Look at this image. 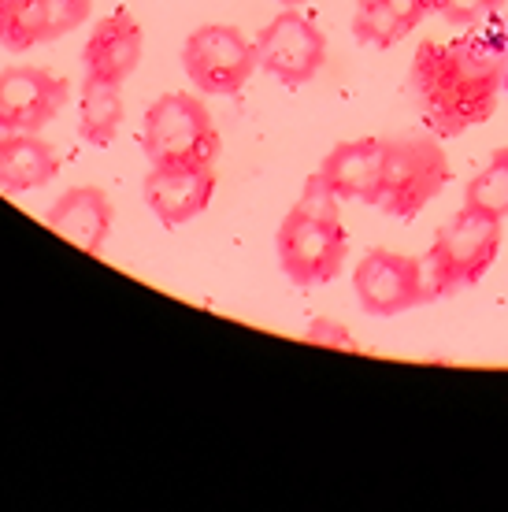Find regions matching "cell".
Instances as JSON below:
<instances>
[{"label":"cell","mask_w":508,"mask_h":512,"mask_svg":"<svg viewBox=\"0 0 508 512\" xmlns=\"http://www.w3.org/2000/svg\"><path fill=\"white\" fill-rule=\"evenodd\" d=\"M382 149H386L382 138L342 141L327 153L319 175L331 182V190L338 197H349V201H360V205H375L382 182Z\"/></svg>","instance_id":"13"},{"label":"cell","mask_w":508,"mask_h":512,"mask_svg":"<svg viewBox=\"0 0 508 512\" xmlns=\"http://www.w3.org/2000/svg\"><path fill=\"white\" fill-rule=\"evenodd\" d=\"M505 0H434V12L442 15L445 23L453 26H471L479 23V19H486V15L494 12V8H501Z\"/></svg>","instance_id":"21"},{"label":"cell","mask_w":508,"mask_h":512,"mask_svg":"<svg viewBox=\"0 0 508 512\" xmlns=\"http://www.w3.org/2000/svg\"><path fill=\"white\" fill-rule=\"evenodd\" d=\"M60 171V153L30 130H12L0 141V193H30L49 186Z\"/></svg>","instance_id":"14"},{"label":"cell","mask_w":508,"mask_h":512,"mask_svg":"<svg viewBox=\"0 0 508 512\" xmlns=\"http://www.w3.org/2000/svg\"><path fill=\"white\" fill-rule=\"evenodd\" d=\"M353 34H356V41H364V45L390 49V45H397L401 38H408L412 30H408V23L386 4V0H360L353 15Z\"/></svg>","instance_id":"18"},{"label":"cell","mask_w":508,"mask_h":512,"mask_svg":"<svg viewBox=\"0 0 508 512\" xmlns=\"http://www.w3.org/2000/svg\"><path fill=\"white\" fill-rule=\"evenodd\" d=\"M501 249V219L460 208L434 238L423 260L431 297H453L483 279Z\"/></svg>","instance_id":"2"},{"label":"cell","mask_w":508,"mask_h":512,"mask_svg":"<svg viewBox=\"0 0 508 512\" xmlns=\"http://www.w3.org/2000/svg\"><path fill=\"white\" fill-rule=\"evenodd\" d=\"M45 41V0H0V45L30 52Z\"/></svg>","instance_id":"17"},{"label":"cell","mask_w":508,"mask_h":512,"mask_svg":"<svg viewBox=\"0 0 508 512\" xmlns=\"http://www.w3.org/2000/svg\"><path fill=\"white\" fill-rule=\"evenodd\" d=\"M279 4H286V8H301V4H308V0H279Z\"/></svg>","instance_id":"24"},{"label":"cell","mask_w":508,"mask_h":512,"mask_svg":"<svg viewBox=\"0 0 508 512\" xmlns=\"http://www.w3.org/2000/svg\"><path fill=\"white\" fill-rule=\"evenodd\" d=\"M256 60V41H249L238 26L208 23L197 26L190 38L182 41V71L193 86L208 97H230L242 86H249Z\"/></svg>","instance_id":"5"},{"label":"cell","mask_w":508,"mask_h":512,"mask_svg":"<svg viewBox=\"0 0 508 512\" xmlns=\"http://www.w3.org/2000/svg\"><path fill=\"white\" fill-rule=\"evenodd\" d=\"M256 60L282 86H305L327 64V38L312 19L286 8L260 30Z\"/></svg>","instance_id":"8"},{"label":"cell","mask_w":508,"mask_h":512,"mask_svg":"<svg viewBox=\"0 0 508 512\" xmlns=\"http://www.w3.org/2000/svg\"><path fill=\"white\" fill-rule=\"evenodd\" d=\"M93 0H45V41H56L89 23Z\"/></svg>","instance_id":"19"},{"label":"cell","mask_w":508,"mask_h":512,"mask_svg":"<svg viewBox=\"0 0 508 512\" xmlns=\"http://www.w3.org/2000/svg\"><path fill=\"white\" fill-rule=\"evenodd\" d=\"M412 97L434 134L457 138L494 116L505 86V52L490 38L423 41L408 71Z\"/></svg>","instance_id":"1"},{"label":"cell","mask_w":508,"mask_h":512,"mask_svg":"<svg viewBox=\"0 0 508 512\" xmlns=\"http://www.w3.org/2000/svg\"><path fill=\"white\" fill-rule=\"evenodd\" d=\"M338 193L331 190V182L323 179V175H312L305 182V190H301V201L293 205V212H301L308 219H319V223H338Z\"/></svg>","instance_id":"20"},{"label":"cell","mask_w":508,"mask_h":512,"mask_svg":"<svg viewBox=\"0 0 508 512\" xmlns=\"http://www.w3.org/2000/svg\"><path fill=\"white\" fill-rule=\"evenodd\" d=\"M52 234L75 242L86 253H101L104 238L112 231V201L101 186H71L45 216Z\"/></svg>","instance_id":"12"},{"label":"cell","mask_w":508,"mask_h":512,"mask_svg":"<svg viewBox=\"0 0 508 512\" xmlns=\"http://www.w3.org/2000/svg\"><path fill=\"white\" fill-rule=\"evenodd\" d=\"M275 253L293 286H323L342 275L345 253H349V238H345L342 223H319L301 212H293L279 223L275 234Z\"/></svg>","instance_id":"6"},{"label":"cell","mask_w":508,"mask_h":512,"mask_svg":"<svg viewBox=\"0 0 508 512\" xmlns=\"http://www.w3.org/2000/svg\"><path fill=\"white\" fill-rule=\"evenodd\" d=\"M464 208L483 212V216H494V219L508 216V145L494 149L483 171L468 182V190H464Z\"/></svg>","instance_id":"16"},{"label":"cell","mask_w":508,"mask_h":512,"mask_svg":"<svg viewBox=\"0 0 508 512\" xmlns=\"http://www.w3.org/2000/svg\"><path fill=\"white\" fill-rule=\"evenodd\" d=\"M145 205L164 227H182L212 205L216 171L212 164H153L145 175Z\"/></svg>","instance_id":"9"},{"label":"cell","mask_w":508,"mask_h":512,"mask_svg":"<svg viewBox=\"0 0 508 512\" xmlns=\"http://www.w3.org/2000/svg\"><path fill=\"white\" fill-rule=\"evenodd\" d=\"M356 301L368 316L390 320L408 308L431 301L427 290V268L416 256L390 253V249H368L353 271Z\"/></svg>","instance_id":"7"},{"label":"cell","mask_w":508,"mask_h":512,"mask_svg":"<svg viewBox=\"0 0 508 512\" xmlns=\"http://www.w3.org/2000/svg\"><path fill=\"white\" fill-rule=\"evenodd\" d=\"M78 112H82V119H78L82 138L89 145H108L119 134V123H123V90H119V82L86 75Z\"/></svg>","instance_id":"15"},{"label":"cell","mask_w":508,"mask_h":512,"mask_svg":"<svg viewBox=\"0 0 508 512\" xmlns=\"http://www.w3.org/2000/svg\"><path fill=\"white\" fill-rule=\"evenodd\" d=\"M67 104V82L45 67H4L0 71V123L8 130L38 134Z\"/></svg>","instance_id":"10"},{"label":"cell","mask_w":508,"mask_h":512,"mask_svg":"<svg viewBox=\"0 0 508 512\" xmlns=\"http://www.w3.org/2000/svg\"><path fill=\"white\" fill-rule=\"evenodd\" d=\"M305 342H316V346H334V349H353V334L345 331L342 323L334 320H312L305 331Z\"/></svg>","instance_id":"22"},{"label":"cell","mask_w":508,"mask_h":512,"mask_svg":"<svg viewBox=\"0 0 508 512\" xmlns=\"http://www.w3.org/2000/svg\"><path fill=\"white\" fill-rule=\"evenodd\" d=\"M445 182H449V156L442 145L423 138L386 141L375 208H382L386 216L412 219L445 190Z\"/></svg>","instance_id":"4"},{"label":"cell","mask_w":508,"mask_h":512,"mask_svg":"<svg viewBox=\"0 0 508 512\" xmlns=\"http://www.w3.org/2000/svg\"><path fill=\"white\" fill-rule=\"evenodd\" d=\"M501 52H505V86H501V93H508V23H505V34H501Z\"/></svg>","instance_id":"23"},{"label":"cell","mask_w":508,"mask_h":512,"mask_svg":"<svg viewBox=\"0 0 508 512\" xmlns=\"http://www.w3.org/2000/svg\"><path fill=\"white\" fill-rule=\"evenodd\" d=\"M141 26L130 12H112L104 15L101 23L93 26L86 49H82V64L86 75L108 78V82H127L134 75V67L141 64Z\"/></svg>","instance_id":"11"},{"label":"cell","mask_w":508,"mask_h":512,"mask_svg":"<svg viewBox=\"0 0 508 512\" xmlns=\"http://www.w3.org/2000/svg\"><path fill=\"white\" fill-rule=\"evenodd\" d=\"M8 134H12V130H8V127H4V123H0V141L8 138Z\"/></svg>","instance_id":"25"},{"label":"cell","mask_w":508,"mask_h":512,"mask_svg":"<svg viewBox=\"0 0 508 512\" xmlns=\"http://www.w3.org/2000/svg\"><path fill=\"white\" fill-rule=\"evenodd\" d=\"M141 145L149 164H216L219 130L201 97L164 93L145 112Z\"/></svg>","instance_id":"3"}]
</instances>
